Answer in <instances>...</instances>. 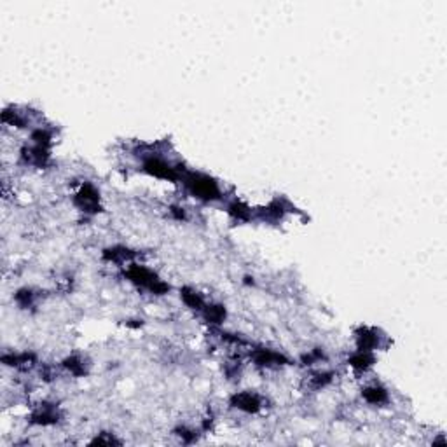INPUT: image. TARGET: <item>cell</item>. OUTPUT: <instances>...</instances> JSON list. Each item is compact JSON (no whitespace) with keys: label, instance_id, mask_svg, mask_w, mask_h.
<instances>
[{"label":"cell","instance_id":"cell-1","mask_svg":"<svg viewBox=\"0 0 447 447\" xmlns=\"http://www.w3.org/2000/svg\"><path fill=\"white\" fill-rule=\"evenodd\" d=\"M236 403H238V407L245 409V411H255V409L259 407V400H257L253 395H250V393L240 395L236 398Z\"/></svg>","mask_w":447,"mask_h":447}]
</instances>
